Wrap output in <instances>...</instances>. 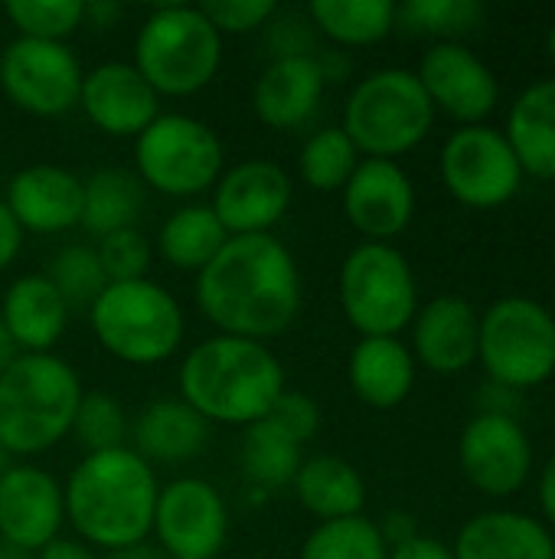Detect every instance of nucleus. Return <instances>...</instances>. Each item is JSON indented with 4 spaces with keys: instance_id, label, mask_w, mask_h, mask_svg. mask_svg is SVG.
Returning a JSON list of instances; mask_svg holds the SVG:
<instances>
[{
    "instance_id": "a18cd8bd",
    "label": "nucleus",
    "mask_w": 555,
    "mask_h": 559,
    "mask_svg": "<svg viewBox=\"0 0 555 559\" xmlns=\"http://www.w3.org/2000/svg\"><path fill=\"white\" fill-rule=\"evenodd\" d=\"M20 249H23V229L16 226L13 213L7 210V203L0 197V272H7L16 262Z\"/></svg>"
},
{
    "instance_id": "6ab92c4d",
    "label": "nucleus",
    "mask_w": 555,
    "mask_h": 559,
    "mask_svg": "<svg viewBox=\"0 0 555 559\" xmlns=\"http://www.w3.org/2000/svg\"><path fill=\"white\" fill-rule=\"evenodd\" d=\"M79 108L108 138H137L157 115L160 95L131 62H98L82 75Z\"/></svg>"
},
{
    "instance_id": "f704fd0d",
    "label": "nucleus",
    "mask_w": 555,
    "mask_h": 559,
    "mask_svg": "<svg viewBox=\"0 0 555 559\" xmlns=\"http://www.w3.org/2000/svg\"><path fill=\"white\" fill-rule=\"evenodd\" d=\"M389 547L366 514L343 518V521H327L317 524L304 544L298 559H386Z\"/></svg>"
},
{
    "instance_id": "423d86ee",
    "label": "nucleus",
    "mask_w": 555,
    "mask_h": 559,
    "mask_svg": "<svg viewBox=\"0 0 555 559\" xmlns=\"http://www.w3.org/2000/svg\"><path fill=\"white\" fill-rule=\"evenodd\" d=\"M88 328L105 354L131 367L170 360L186 337L180 301L154 278L114 282L88 308Z\"/></svg>"
},
{
    "instance_id": "c03bdc74",
    "label": "nucleus",
    "mask_w": 555,
    "mask_h": 559,
    "mask_svg": "<svg viewBox=\"0 0 555 559\" xmlns=\"http://www.w3.org/2000/svg\"><path fill=\"white\" fill-rule=\"evenodd\" d=\"M376 527H379V534H383L389 550L419 537V524H415V518L409 511H386L383 521H376Z\"/></svg>"
},
{
    "instance_id": "5fc2aeb1",
    "label": "nucleus",
    "mask_w": 555,
    "mask_h": 559,
    "mask_svg": "<svg viewBox=\"0 0 555 559\" xmlns=\"http://www.w3.org/2000/svg\"><path fill=\"white\" fill-rule=\"evenodd\" d=\"M10 465H13V459H10V452H7V449L0 445V475H3V472H7Z\"/></svg>"
},
{
    "instance_id": "4c0bfd02",
    "label": "nucleus",
    "mask_w": 555,
    "mask_h": 559,
    "mask_svg": "<svg viewBox=\"0 0 555 559\" xmlns=\"http://www.w3.org/2000/svg\"><path fill=\"white\" fill-rule=\"evenodd\" d=\"M3 16L13 23L16 36L65 43L85 23L82 0H7Z\"/></svg>"
},
{
    "instance_id": "473e14b6",
    "label": "nucleus",
    "mask_w": 555,
    "mask_h": 559,
    "mask_svg": "<svg viewBox=\"0 0 555 559\" xmlns=\"http://www.w3.org/2000/svg\"><path fill=\"white\" fill-rule=\"evenodd\" d=\"M360 151L340 124L317 128L298 151V177L317 193H340L360 164Z\"/></svg>"
},
{
    "instance_id": "0eeeda50",
    "label": "nucleus",
    "mask_w": 555,
    "mask_h": 559,
    "mask_svg": "<svg viewBox=\"0 0 555 559\" xmlns=\"http://www.w3.org/2000/svg\"><path fill=\"white\" fill-rule=\"evenodd\" d=\"M435 124V108L415 69L386 66L363 75L343 105V131L360 157L396 160L415 151Z\"/></svg>"
},
{
    "instance_id": "f03ea898",
    "label": "nucleus",
    "mask_w": 555,
    "mask_h": 559,
    "mask_svg": "<svg viewBox=\"0 0 555 559\" xmlns=\"http://www.w3.org/2000/svg\"><path fill=\"white\" fill-rule=\"evenodd\" d=\"M160 481L157 472L131 449L82 455L62 485L65 524L92 550H128L150 537Z\"/></svg>"
},
{
    "instance_id": "f8f14e48",
    "label": "nucleus",
    "mask_w": 555,
    "mask_h": 559,
    "mask_svg": "<svg viewBox=\"0 0 555 559\" xmlns=\"http://www.w3.org/2000/svg\"><path fill=\"white\" fill-rule=\"evenodd\" d=\"M82 75L69 43L16 36L0 52V92L33 118H62L79 108Z\"/></svg>"
},
{
    "instance_id": "09e8293b",
    "label": "nucleus",
    "mask_w": 555,
    "mask_h": 559,
    "mask_svg": "<svg viewBox=\"0 0 555 559\" xmlns=\"http://www.w3.org/2000/svg\"><path fill=\"white\" fill-rule=\"evenodd\" d=\"M124 7L114 3V0H92L85 3V23L95 26V29H111L118 20H121Z\"/></svg>"
},
{
    "instance_id": "7c9ffc66",
    "label": "nucleus",
    "mask_w": 555,
    "mask_h": 559,
    "mask_svg": "<svg viewBox=\"0 0 555 559\" xmlns=\"http://www.w3.org/2000/svg\"><path fill=\"white\" fill-rule=\"evenodd\" d=\"M304 13L334 49L376 46L396 29L393 0H311Z\"/></svg>"
},
{
    "instance_id": "2eb2a0df",
    "label": "nucleus",
    "mask_w": 555,
    "mask_h": 559,
    "mask_svg": "<svg viewBox=\"0 0 555 559\" xmlns=\"http://www.w3.org/2000/svg\"><path fill=\"white\" fill-rule=\"evenodd\" d=\"M435 115L464 124H487L500 105V82L494 69L464 43H432L415 69Z\"/></svg>"
},
{
    "instance_id": "ea45409f",
    "label": "nucleus",
    "mask_w": 555,
    "mask_h": 559,
    "mask_svg": "<svg viewBox=\"0 0 555 559\" xmlns=\"http://www.w3.org/2000/svg\"><path fill=\"white\" fill-rule=\"evenodd\" d=\"M200 10L226 39V36L262 33L281 7L275 0H213V3H200Z\"/></svg>"
},
{
    "instance_id": "a211bd4d",
    "label": "nucleus",
    "mask_w": 555,
    "mask_h": 559,
    "mask_svg": "<svg viewBox=\"0 0 555 559\" xmlns=\"http://www.w3.org/2000/svg\"><path fill=\"white\" fill-rule=\"evenodd\" d=\"M347 223L363 242H393L415 216V183L399 160L363 157L340 190Z\"/></svg>"
},
{
    "instance_id": "cd10ccee",
    "label": "nucleus",
    "mask_w": 555,
    "mask_h": 559,
    "mask_svg": "<svg viewBox=\"0 0 555 559\" xmlns=\"http://www.w3.org/2000/svg\"><path fill=\"white\" fill-rule=\"evenodd\" d=\"M504 134L523 174L555 180V79H540L514 98Z\"/></svg>"
},
{
    "instance_id": "4be33fe9",
    "label": "nucleus",
    "mask_w": 555,
    "mask_h": 559,
    "mask_svg": "<svg viewBox=\"0 0 555 559\" xmlns=\"http://www.w3.org/2000/svg\"><path fill=\"white\" fill-rule=\"evenodd\" d=\"M327 79L314 56L268 59L252 85L255 118L272 131H301L321 111Z\"/></svg>"
},
{
    "instance_id": "bb28decb",
    "label": "nucleus",
    "mask_w": 555,
    "mask_h": 559,
    "mask_svg": "<svg viewBox=\"0 0 555 559\" xmlns=\"http://www.w3.org/2000/svg\"><path fill=\"white\" fill-rule=\"evenodd\" d=\"M291 488H294L298 504L317 524L357 518L366 508V481H363L360 468L340 455L304 459Z\"/></svg>"
},
{
    "instance_id": "72a5a7b5",
    "label": "nucleus",
    "mask_w": 555,
    "mask_h": 559,
    "mask_svg": "<svg viewBox=\"0 0 555 559\" xmlns=\"http://www.w3.org/2000/svg\"><path fill=\"white\" fill-rule=\"evenodd\" d=\"M484 20L478 0H406L396 3V29L412 36H432L435 43H458Z\"/></svg>"
},
{
    "instance_id": "c9c22d12",
    "label": "nucleus",
    "mask_w": 555,
    "mask_h": 559,
    "mask_svg": "<svg viewBox=\"0 0 555 559\" xmlns=\"http://www.w3.org/2000/svg\"><path fill=\"white\" fill-rule=\"evenodd\" d=\"M72 439L85 449V455L124 449L131 439V419L111 393L88 390L79 400V409L72 419Z\"/></svg>"
},
{
    "instance_id": "4468645a",
    "label": "nucleus",
    "mask_w": 555,
    "mask_h": 559,
    "mask_svg": "<svg viewBox=\"0 0 555 559\" xmlns=\"http://www.w3.org/2000/svg\"><path fill=\"white\" fill-rule=\"evenodd\" d=\"M464 478L487 498L517 495L533 475V442L520 419L474 413L458 439Z\"/></svg>"
},
{
    "instance_id": "864d4df0",
    "label": "nucleus",
    "mask_w": 555,
    "mask_h": 559,
    "mask_svg": "<svg viewBox=\"0 0 555 559\" xmlns=\"http://www.w3.org/2000/svg\"><path fill=\"white\" fill-rule=\"evenodd\" d=\"M546 49H550V59H553L555 66V20L553 26H550V36H546Z\"/></svg>"
},
{
    "instance_id": "aec40b11",
    "label": "nucleus",
    "mask_w": 555,
    "mask_h": 559,
    "mask_svg": "<svg viewBox=\"0 0 555 559\" xmlns=\"http://www.w3.org/2000/svg\"><path fill=\"white\" fill-rule=\"evenodd\" d=\"M409 350L419 367L438 377H458L478 364L481 311L461 295H438L419 305L412 318Z\"/></svg>"
},
{
    "instance_id": "b1692460",
    "label": "nucleus",
    "mask_w": 555,
    "mask_h": 559,
    "mask_svg": "<svg viewBox=\"0 0 555 559\" xmlns=\"http://www.w3.org/2000/svg\"><path fill=\"white\" fill-rule=\"evenodd\" d=\"M455 559H555L553 531L523 511H481L461 524Z\"/></svg>"
},
{
    "instance_id": "2f4dec72",
    "label": "nucleus",
    "mask_w": 555,
    "mask_h": 559,
    "mask_svg": "<svg viewBox=\"0 0 555 559\" xmlns=\"http://www.w3.org/2000/svg\"><path fill=\"white\" fill-rule=\"evenodd\" d=\"M301 452L304 449L291 436H285L272 419L249 426L239 445V468L245 485L258 495L288 488L304 462Z\"/></svg>"
},
{
    "instance_id": "c85d7f7f",
    "label": "nucleus",
    "mask_w": 555,
    "mask_h": 559,
    "mask_svg": "<svg viewBox=\"0 0 555 559\" xmlns=\"http://www.w3.org/2000/svg\"><path fill=\"white\" fill-rule=\"evenodd\" d=\"M144 210V183L134 170L124 167H98L82 180V229L88 236L105 239L121 229H134Z\"/></svg>"
},
{
    "instance_id": "37998d69",
    "label": "nucleus",
    "mask_w": 555,
    "mask_h": 559,
    "mask_svg": "<svg viewBox=\"0 0 555 559\" xmlns=\"http://www.w3.org/2000/svg\"><path fill=\"white\" fill-rule=\"evenodd\" d=\"M478 413H487V416H510V419H520L523 413V393L504 386V383H494L487 380L478 393Z\"/></svg>"
},
{
    "instance_id": "6e6552de",
    "label": "nucleus",
    "mask_w": 555,
    "mask_h": 559,
    "mask_svg": "<svg viewBox=\"0 0 555 559\" xmlns=\"http://www.w3.org/2000/svg\"><path fill=\"white\" fill-rule=\"evenodd\" d=\"M337 298L360 337H399L419 311V282L402 249L360 242L340 265Z\"/></svg>"
},
{
    "instance_id": "58836bf2",
    "label": "nucleus",
    "mask_w": 555,
    "mask_h": 559,
    "mask_svg": "<svg viewBox=\"0 0 555 559\" xmlns=\"http://www.w3.org/2000/svg\"><path fill=\"white\" fill-rule=\"evenodd\" d=\"M95 252H98V262L105 269L108 285L147 278V269H150V259H154V249H150L147 236L137 226L98 239Z\"/></svg>"
},
{
    "instance_id": "7ed1b4c3",
    "label": "nucleus",
    "mask_w": 555,
    "mask_h": 559,
    "mask_svg": "<svg viewBox=\"0 0 555 559\" xmlns=\"http://www.w3.org/2000/svg\"><path fill=\"white\" fill-rule=\"evenodd\" d=\"M180 400L209 426L249 429L262 423L288 390L285 367L268 344L245 337H206L180 364Z\"/></svg>"
},
{
    "instance_id": "79ce46f5",
    "label": "nucleus",
    "mask_w": 555,
    "mask_h": 559,
    "mask_svg": "<svg viewBox=\"0 0 555 559\" xmlns=\"http://www.w3.org/2000/svg\"><path fill=\"white\" fill-rule=\"evenodd\" d=\"M262 33H265V46H268L272 59H291V56H314L317 52V33H314L307 13L281 16V10H278Z\"/></svg>"
},
{
    "instance_id": "393cba45",
    "label": "nucleus",
    "mask_w": 555,
    "mask_h": 559,
    "mask_svg": "<svg viewBox=\"0 0 555 559\" xmlns=\"http://www.w3.org/2000/svg\"><path fill=\"white\" fill-rule=\"evenodd\" d=\"M209 442V423L190 409L180 396L177 400H154L147 403L134 423L128 445L154 468V465H183L203 455Z\"/></svg>"
},
{
    "instance_id": "f257e3e1",
    "label": "nucleus",
    "mask_w": 555,
    "mask_h": 559,
    "mask_svg": "<svg viewBox=\"0 0 555 559\" xmlns=\"http://www.w3.org/2000/svg\"><path fill=\"white\" fill-rule=\"evenodd\" d=\"M193 298L219 334L268 344L298 321L304 288L291 249L265 233L229 236L219 255L196 275Z\"/></svg>"
},
{
    "instance_id": "a19ab883",
    "label": "nucleus",
    "mask_w": 555,
    "mask_h": 559,
    "mask_svg": "<svg viewBox=\"0 0 555 559\" xmlns=\"http://www.w3.org/2000/svg\"><path fill=\"white\" fill-rule=\"evenodd\" d=\"M265 419H272L285 436H291L301 449L321 432V406L307 396V393H301V390H285L278 400H275V406H272V413L265 416Z\"/></svg>"
},
{
    "instance_id": "8fccbe9b",
    "label": "nucleus",
    "mask_w": 555,
    "mask_h": 559,
    "mask_svg": "<svg viewBox=\"0 0 555 559\" xmlns=\"http://www.w3.org/2000/svg\"><path fill=\"white\" fill-rule=\"evenodd\" d=\"M540 511L546 527H555V452L540 472Z\"/></svg>"
},
{
    "instance_id": "4d7b16f0",
    "label": "nucleus",
    "mask_w": 555,
    "mask_h": 559,
    "mask_svg": "<svg viewBox=\"0 0 555 559\" xmlns=\"http://www.w3.org/2000/svg\"><path fill=\"white\" fill-rule=\"evenodd\" d=\"M0 559H7V557H0Z\"/></svg>"
},
{
    "instance_id": "c756f323",
    "label": "nucleus",
    "mask_w": 555,
    "mask_h": 559,
    "mask_svg": "<svg viewBox=\"0 0 555 559\" xmlns=\"http://www.w3.org/2000/svg\"><path fill=\"white\" fill-rule=\"evenodd\" d=\"M229 242V233L222 229L219 216L213 213L209 203H183L177 206L157 233V252L160 259L177 269V272H190L200 275L216 255L219 249Z\"/></svg>"
},
{
    "instance_id": "ddd939ff",
    "label": "nucleus",
    "mask_w": 555,
    "mask_h": 559,
    "mask_svg": "<svg viewBox=\"0 0 555 559\" xmlns=\"http://www.w3.org/2000/svg\"><path fill=\"white\" fill-rule=\"evenodd\" d=\"M150 537L160 557L216 559L229 540V508L206 478H173L160 485Z\"/></svg>"
},
{
    "instance_id": "dca6fc26",
    "label": "nucleus",
    "mask_w": 555,
    "mask_h": 559,
    "mask_svg": "<svg viewBox=\"0 0 555 559\" xmlns=\"http://www.w3.org/2000/svg\"><path fill=\"white\" fill-rule=\"evenodd\" d=\"M291 174L265 157L239 160L213 187V213L229 236H265L291 210Z\"/></svg>"
},
{
    "instance_id": "9d476101",
    "label": "nucleus",
    "mask_w": 555,
    "mask_h": 559,
    "mask_svg": "<svg viewBox=\"0 0 555 559\" xmlns=\"http://www.w3.org/2000/svg\"><path fill=\"white\" fill-rule=\"evenodd\" d=\"M478 364L517 393L555 377V314L536 298L507 295L481 311Z\"/></svg>"
},
{
    "instance_id": "9b49d317",
    "label": "nucleus",
    "mask_w": 555,
    "mask_h": 559,
    "mask_svg": "<svg viewBox=\"0 0 555 559\" xmlns=\"http://www.w3.org/2000/svg\"><path fill=\"white\" fill-rule=\"evenodd\" d=\"M445 190L468 210H497L523 187V167L494 124H464L448 134L438 154Z\"/></svg>"
},
{
    "instance_id": "49530a36",
    "label": "nucleus",
    "mask_w": 555,
    "mask_h": 559,
    "mask_svg": "<svg viewBox=\"0 0 555 559\" xmlns=\"http://www.w3.org/2000/svg\"><path fill=\"white\" fill-rule=\"evenodd\" d=\"M386 559H455V554H451V547H448V544H442V540H435V537H422V534H419L415 540L393 547Z\"/></svg>"
},
{
    "instance_id": "20e7f679",
    "label": "nucleus",
    "mask_w": 555,
    "mask_h": 559,
    "mask_svg": "<svg viewBox=\"0 0 555 559\" xmlns=\"http://www.w3.org/2000/svg\"><path fill=\"white\" fill-rule=\"evenodd\" d=\"M82 380L59 354H20L0 373V445L10 459H33L72 436Z\"/></svg>"
},
{
    "instance_id": "603ef678",
    "label": "nucleus",
    "mask_w": 555,
    "mask_h": 559,
    "mask_svg": "<svg viewBox=\"0 0 555 559\" xmlns=\"http://www.w3.org/2000/svg\"><path fill=\"white\" fill-rule=\"evenodd\" d=\"M20 354H16V347H13V341H10V334H7V328H3V321H0V373L16 360Z\"/></svg>"
},
{
    "instance_id": "a878e982",
    "label": "nucleus",
    "mask_w": 555,
    "mask_h": 559,
    "mask_svg": "<svg viewBox=\"0 0 555 559\" xmlns=\"http://www.w3.org/2000/svg\"><path fill=\"white\" fill-rule=\"evenodd\" d=\"M419 364L399 337H360L347 360V380L370 409H396L412 396Z\"/></svg>"
},
{
    "instance_id": "e433bc0d",
    "label": "nucleus",
    "mask_w": 555,
    "mask_h": 559,
    "mask_svg": "<svg viewBox=\"0 0 555 559\" xmlns=\"http://www.w3.org/2000/svg\"><path fill=\"white\" fill-rule=\"evenodd\" d=\"M43 275L56 285V292L65 298L69 308H92V301L108 288L95 246H82V242L62 246L49 259Z\"/></svg>"
},
{
    "instance_id": "1a4fd4ad",
    "label": "nucleus",
    "mask_w": 555,
    "mask_h": 559,
    "mask_svg": "<svg viewBox=\"0 0 555 559\" xmlns=\"http://www.w3.org/2000/svg\"><path fill=\"white\" fill-rule=\"evenodd\" d=\"M226 170V147L219 134L183 111H160L134 138V174L144 187L193 200L216 187Z\"/></svg>"
},
{
    "instance_id": "3c124183",
    "label": "nucleus",
    "mask_w": 555,
    "mask_h": 559,
    "mask_svg": "<svg viewBox=\"0 0 555 559\" xmlns=\"http://www.w3.org/2000/svg\"><path fill=\"white\" fill-rule=\"evenodd\" d=\"M101 559H164V557H160V550H154V547L141 544V547H128V550H114V554H105Z\"/></svg>"
},
{
    "instance_id": "de8ad7c7",
    "label": "nucleus",
    "mask_w": 555,
    "mask_h": 559,
    "mask_svg": "<svg viewBox=\"0 0 555 559\" xmlns=\"http://www.w3.org/2000/svg\"><path fill=\"white\" fill-rule=\"evenodd\" d=\"M36 559H101L92 547H85L82 540L75 537H56L52 544H46Z\"/></svg>"
},
{
    "instance_id": "5701e85b",
    "label": "nucleus",
    "mask_w": 555,
    "mask_h": 559,
    "mask_svg": "<svg viewBox=\"0 0 555 559\" xmlns=\"http://www.w3.org/2000/svg\"><path fill=\"white\" fill-rule=\"evenodd\" d=\"M69 305L43 272H26L3 288L0 321L16 354H52L69 328Z\"/></svg>"
},
{
    "instance_id": "f3484780",
    "label": "nucleus",
    "mask_w": 555,
    "mask_h": 559,
    "mask_svg": "<svg viewBox=\"0 0 555 559\" xmlns=\"http://www.w3.org/2000/svg\"><path fill=\"white\" fill-rule=\"evenodd\" d=\"M65 498L62 485L39 465L13 462L0 475V540L10 550L39 554L62 537Z\"/></svg>"
},
{
    "instance_id": "412c9836",
    "label": "nucleus",
    "mask_w": 555,
    "mask_h": 559,
    "mask_svg": "<svg viewBox=\"0 0 555 559\" xmlns=\"http://www.w3.org/2000/svg\"><path fill=\"white\" fill-rule=\"evenodd\" d=\"M3 203L23 236L69 233L82 223V177L59 164H29L10 177Z\"/></svg>"
},
{
    "instance_id": "39448f33",
    "label": "nucleus",
    "mask_w": 555,
    "mask_h": 559,
    "mask_svg": "<svg viewBox=\"0 0 555 559\" xmlns=\"http://www.w3.org/2000/svg\"><path fill=\"white\" fill-rule=\"evenodd\" d=\"M131 66L160 98H186L219 75L222 36L200 7H154L137 26Z\"/></svg>"
},
{
    "instance_id": "6e6d98bb",
    "label": "nucleus",
    "mask_w": 555,
    "mask_h": 559,
    "mask_svg": "<svg viewBox=\"0 0 555 559\" xmlns=\"http://www.w3.org/2000/svg\"><path fill=\"white\" fill-rule=\"evenodd\" d=\"M164 559H170V557H164Z\"/></svg>"
}]
</instances>
